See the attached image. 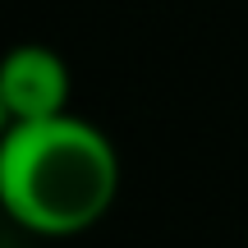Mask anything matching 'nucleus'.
Segmentation results:
<instances>
[{"instance_id":"f03ea898","label":"nucleus","mask_w":248,"mask_h":248,"mask_svg":"<svg viewBox=\"0 0 248 248\" xmlns=\"http://www.w3.org/2000/svg\"><path fill=\"white\" fill-rule=\"evenodd\" d=\"M0 106L9 124H42L69 115V64L51 46H14L0 69Z\"/></svg>"},{"instance_id":"f257e3e1","label":"nucleus","mask_w":248,"mask_h":248,"mask_svg":"<svg viewBox=\"0 0 248 248\" xmlns=\"http://www.w3.org/2000/svg\"><path fill=\"white\" fill-rule=\"evenodd\" d=\"M120 193L115 142L78 115L9 124L0 142V202L28 234L69 239L110 212Z\"/></svg>"}]
</instances>
